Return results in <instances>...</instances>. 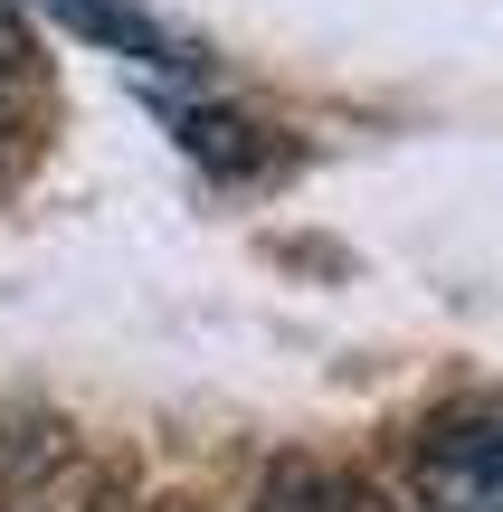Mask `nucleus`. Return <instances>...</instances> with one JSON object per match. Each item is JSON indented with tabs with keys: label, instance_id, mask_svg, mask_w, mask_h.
<instances>
[{
	"label": "nucleus",
	"instance_id": "2",
	"mask_svg": "<svg viewBox=\"0 0 503 512\" xmlns=\"http://www.w3.org/2000/svg\"><path fill=\"white\" fill-rule=\"evenodd\" d=\"M29 10H48L67 38H86V48L124 57V67H152V76H190V48L162 29V19L143 10V0H29Z\"/></svg>",
	"mask_w": 503,
	"mask_h": 512
},
{
	"label": "nucleus",
	"instance_id": "1",
	"mask_svg": "<svg viewBox=\"0 0 503 512\" xmlns=\"http://www.w3.org/2000/svg\"><path fill=\"white\" fill-rule=\"evenodd\" d=\"M418 484L437 512H503V408H466V418L428 427Z\"/></svg>",
	"mask_w": 503,
	"mask_h": 512
},
{
	"label": "nucleus",
	"instance_id": "3",
	"mask_svg": "<svg viewBox=\"0 0 503 512\" xmlns=\"http://www.w3.org/2000/svg\"><path fill=\"white\" fill-rule=\"evenodd\" d=\"M257 512H342V503H333V484H323V475H304V465H285V475L266 484V503H257Z\"/></svg>",
	"mask_w": 503,
	"mask_h": 512
}]
</instances>
